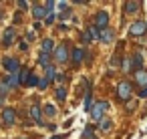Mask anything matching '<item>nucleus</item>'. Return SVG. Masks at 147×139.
I'll list each match as a JSON object with an SVG mask.
<instances>
[{
	"mask_svg": "<svg viewBox=\"0 0 147 139\" xmlns=\"http://www.w3.org/2000/svg\"><path fill=\"white\" fill-rule=\"evenodd\" d=\"M107 109H109V103H107V101H99V103H95V105L91 107V111H89V113H91L93 121H99Z\"/></svg>",
	"mask_w": 147,
	"mask_h": 139,
	"instance_id": "1",
	"label": "nucleus"
},
{
	"mask_svg": "<svg viewBox=\"0 0 147 139\" xmlns=\"http://www.w3.org/2000/svg\"><path fill=\"white\" fill-rule=\"evenodd\" d=\"M83 43H91V36H89V34H87V32H85V34H83Z\"/></svg>",
	"mask_w": 147,
	"mask_h": 139,
	"instance_id": "31",
	"label": "nucleus"
},
{
	"mask_svg": "<svg viewBox=\"0 0 147 139\" xmlns=\"http://www.w3.org/2000/svg\"><path fill=\"white\" fill-rule=\"evenodd\" d=\"M2 121H4L6 125H14V123H16V111L10 109V107H4V111H2Z\"/></svg>",
	"mask_w": 147,
	"mask_h": 139,
	"instance_id": "8",
	"label": "nucleus"
},
{
	"mask_svg": "<svg viewBox=\"0 0 147 139\" xmlns=\"http://www.w3.org/2000/svg\"><path fill=\"white\" fill-rule=\"evenodd\" d=\"M141 65H143V59H141V55H135V57H133V63H131V69H133V67H135V69H139Z\"/></svg>",
	"mask_w": 147,
	"mask_h": 139,
	"instance_id": "21",
	"label": "nucleus"
},
{
	"mask_svg": "<svg viewBox=\"0 0 147 139\" xmlns=\"http://www.w3.org/2000/svg\"><path fill=\"white\" fill-rule=\"evenodd\" d=\"M30 85H38V79L34 77V75H30V79H28V87Z\"/></svg>",
	"mask_w": 147,
	"mask_h": 139,
	"instance_id": "26",
	"label": "nucleus"
},
{
	"mask_svg": "<svg viewBox=\"0 0 147 139\" xmlns=\"http://www.w3.org/2000/svg\"><path fill=\"white\" fill-rule=\"evenodd\" d=\"M135 79L139 83V97H147V73L145 71H137L135 73Z\"/></svg>",
	"mask_w": 147,
	"mask_h": 139,
	"instance_id": "5",
	"label": "nucleus"
},
{
	"mask_svg": "<svg viewBox=\"0 0 147 139\" xmlns=\"http://www.w3.org/2000/svg\"><path fill=\"white\" fill-rule=\"evenodd\" d=\"M45 73H47V79H49V81L57 77V73H55V67H53V65H49V67L45 69Z\"/></svg>",
	"mask_w": 147,
	"mask_h": 139,
	"instance_id": "22",
	"label": "nucleus"
},
{
	"mask_svg": "<svg viewBox=\"0 0 147 139\" xmlns=\"http://www.w3.org/2000/svg\"><path fill=\"white\" fill-rule=\"evenodd\" d=\"M53 6H55V2H53V0H49V2H47V10L53 14Z\"/></svg>",
	"mask_w": 147,
	"mask_h": 139,
	"instance_id": "28",
	"label": "nucleus"
},
{
	"mask_svg": "<svg viewBox=\"0 0 147 139\" xmlns=\"http://www.w3.org/2000/svg\"><path fill=\"white\" fill-rule=\"evenodd\" d=\"M2 65H4V69H6V71H8L10 75H18V73H20V63H18V59H12V57H4Z\"/></svg>",
	"mask_w": 147,
	"mask_h": 139,
	"instance_id": "2",
	"label": "nucleus"
},
{
	"mask_svg": "<svg viewBox=\"0 0 147 139\" xmlns=\"http://www.w3.org/2000/svg\"><path fill=\"white\" fill-rule=\"evenodd\" d=\"M131 93H133V85H131L129 81H121L119 87H117V95H119V99L127 101V99L131 97Z\"/></svg>",
	"mask_w": 147,
	"mask_h": 139,
	"instance_id": "3",
	"label": "nucleus"
},
{
	"mask_svg": "<svg viewBox=\"0 0 147 139\" xmlns=\"http://www.w3.org/2000/svg\"><path fill=\"white\" fill-rule=\"evenodd\" d=\"M20 139H24V137H20Z\"/></svg>",
	"mask_w": 147,
	"mask_h": 139,
	"instance_id": "34",
	"label": "nucleus"
},
{
	"mask_svg": "<svg viewBox=\"0 0 147 139\" xmlns=\"http://www.w3.org/2000/svg\"><path fill=\"white\" fill-rule=\"evenodd\" d=\"M30 71L24 67V69H20V73H18V81H20V85H28V79H30Z\"/></svg>",
	"mask_w": 147,
	"mask_h": 139,
	"instance_id": "13",
	"label": "nucleus"
},
{
	"mask_svg": "<svg viewBox=\"0 0 147 139\" xmlns=\"http://www.w3.org/2000/svg\"><path fill=\"white\" fill-rule=\"evenodd\" d=\"M38 65L47 69V67L51 65V55H47V53H40V55H38Z\"/></svg>",
	"mask_w": 147,
	"mask_h": 139,
	"instance_id": "18",
	"label": "nucleus"
},
{
	"mask_svg": "<svg viewBox=\"0 0 147 139\" xmlns=\"http://www.w3.org/2000/svg\"><path fill=\"white\" fill-rule=\"evenodd\" d=\"M111 67H119V57H113V61H111Z\"/></svg>",
	"mask_w": 147,
	"mask_h": 139,
	"instance_id": "29",
	"label": "nucleus"
},
{
	"mask_svg": "<svg viewBox=\"0 0 147 139\" xmlns=\"http://www.w3.org/2000/svg\"><path fill=\"white\" fill-rule=\"evenodd\" d=\"M53 59H55L57 63H65V61L69 59V47H67V45H59V47L55 49V53H53Z\"/></svg>",
	"mask_w": 147,
	"mask_h": 139,
	"instance_id": "6",
	"label": "nucleus"
},
{
	"mask_svg": "<svg viewBox=\"0 0 147 139\" xmlns=\"http://www.w3.org/2000/svg\"><path fill=\"white\" fill-rule=\"evenodd\" d=\"M40 49H42V53L51 55V51L55 49V43H53L51 38H45V40H42V45H40Z\"/></svg>",
	"mask_w": 147,
	"mask_h": 139,
	"instance_id": "15",
	"label": "nucleus"
},
{
	"mask_svg": "<svg viewBox=\"0 0 147 139\" xmlns=\"http://www.w3.org/2000/svg\"><path fill=\"white\" fill-rule=\"evenodd\" d=\"M113 36H115V34H113V30H111V28H105V30H101V38H99V40L109 45V43L113 40Z\"/></svg>",
	"mask_w": 147,
	"mask_h": 139,
	"instance_id": "14",
	"label": "nucleus"
},
{
	"mask_svg": "<svg viewBox=\"0 0 147 139\" xmlns=\"http://www.w3.org/2000/svg\"><path fill=\"white\" fill-rule=\"evenodd\" d=\"M87 34L91 36V40H97V38H101V30H99L97 26H89V28H87Z\"/></svg>",
	"mask_w": 147,
	"mask_h": 139,
	"instance_id": "16",
	"label": "nucleus"
},
{
	"mask_svg": "<svg viewBox=\"0 0 147 139\" xmlns=\"http://www.w3.org/2000/svg\"><path fill=\"white\" fill-rule=\"evenodd\" d=\"M57 99H59V101H65V99H67V89H65V87H59V89H57Z\"/></svg>",
	"mask_w": 147,
	"mask_h": 139,
	"instance_id": "23",
	"label": "nucleus"
},
{
	"mask_svg": "<svg viewBox=\"0 0 147 139\" xmlns=\"http://www.w3.org/2000/svg\"><path fill=\"white\" fill-rule=\"evenodd\" d=\"M83 59H85V51H83V49H79V47H77V49H73V61H75V63H81Z\"/></svg>",
	"mask_w": 147,
	"mask_h": 139,
	"instance_id": "17",
	"label": "nucleus"
},
{
	"mask_svg": "<svg viewBox=\"0 0 147 139\" xmlns=\"http://www.w3.org/2000/svg\"><path fill=\"white\" fill-rule=\"evenodd\" d=\"M123 8H125V12L133 14V12H137V10L141 8V2H135V0H131V2H125V4H123Z\"/></svg>",
	"mask_w": 147,
	"mask_h": 139,
	"instance_id": "12",
	"label": "nucleus"
},
{
	"mask_svg": "<svg viewBox=\"0 0 147 139\" xmlns=\"http://www.w3.org/2000/svg\"><path fill=\"white\" fill-rule=\"evenodd\" d=\"M145 30H147V22H143V20H137V22H133V24H131V28H129V34H131V36H141Z\"/></svg>",
	"mask_w": 147,
	"mask_h": 139,
	"instance_id": "7",
	"label": "nucleus"
},
{
	"mask_svg": "<svg viewBox=\"0 0 147 139\" xmlns=\"http://www.w3.org/2000/svg\"><path fill=\"white\" fill-rule=\"evenodd\" d=\"M12 40H14V26H8L6 30H4V47H10L12 45Z\"/></svg>",
	"mask_w": 147,
	"mask_h": 139,
	"instance_id": "11",
	"label": "nucleus"
},
{
	"mask_svg": "<svg viewBox=\"0 0 147 139\" xmlns=\"http://www.w3.org/2000/svg\"><path fill=\"white\" fill-rule=\"evenodd\" d=\"M83 137H85V139H89V137H93V129H85V133H83Z\"/></svg>",
	"mask_w": 147,
	"mask_h": 139,
	"instance_id": "27",
	"label": "nucleus"
},
{
	"mask_svg": "<svg viewBox=\"0 0 147 139\" xmlns=\"http://www.w3.org/2000/svg\"><path fill=\"white\" fill-rule=\"evenodd\" d=\"M111 127H113V121L111 119H101V123H99V129L101 131L107 133V131H111Z\"/></svg>",
	"mask_w": 147,
	"mask_h": 139,
	"instance_id": "19",
	"label": "nucleus"
},
{
	"mask_svg": "<svg viewBox=\"0 0 147 139\" xmlns=\"http://www.w3.org/2000/svg\"><path fill=\"white\" fill-rule=\"evenodd\" d=\"M45 113H47L49 117H55V115H57V111H55L53 105H47V107H45Z\"/></svg>",
	"mask_w": 147,
	"mask_h": 139,
	"instance_id": "24",
	"label": "nucleus"
},
{
	"mask_svg": "<svg viewBox=\"0 0 147 139\" xmlns=\"http://www.w3.org/2000/svg\"><path fill=\"white\" fill-rule=\"evenodd\" d=\"M51 139H63V137H61V135H55V137H51Z\"/></svg>",
	"mask_w": 147,
	"mask_h": 139,
	"instance_id": "33",
	"label": "nucleus"
},
{
	"mask_svg": "<svg viewBox=\"0 0 147 139\" xmlns=\"http://www.w3.org/2000/svg\"><path fill=\"white\" fill-rule=\"evenodd\" d=\"M32 14L36 16V18H47L51 12L47 10V6H40V4H34V8H32Z\"/></svg>",
	"mask_w": 147,
	"mask_h": 139,
	"instance_id": "10",
	"label": "nucleus"
},
{
	"mask_svg": "<svg viewBox=\"0 0 147 139\" xmlns=\"http://www.w3.org/2000/svg\"><path fill=\"white\" fill-rule=\"evenodd\" d=\"M30 117L36 125H42V113H40V107L38 105H32L30 107Z\"/></svg>",
	"mask_w": 147,
	"mask_h": 139,
	"instance_id": "9",
	"label": "nucleus"
},
{
	"mask_svg": "<svg viewBox=\"0 0 147 139\" xmlns=\"http://www.w3.org/2000/svg\"><path fill=\"white\" fill-rule=\"evenodd\" d=\"M53 20H55V14H49L47 16V24H53Z\"/></svg>",
	"mask_w": 147,
	"mask_h": 139,
	"instance_id": "30",
	"label": "nucleus"
},
{
	"mask_svg": "<svg viewBox=\"0 0 147 139\" xmlns=\"http://www.w3.org/2000/svg\"><path fill=\"white\" fill-rule=\"evenodd\" d=\"M6 83H8V87H10V89H12V87H18V85H20L18 75H8V77H6Z\"/></svg>",
	"mask_w": 147,
	"mask_h": 139,
	"instance_id": "20",
	"label": "nucleus"
},
{
	"mask_svg": "<svg viewBox=\"0 0 147 139\" xmlns=\"http://www.w3.org/2000/svg\"><path fill=\"white\" fill-rule=\"evenodd\" d=\"M26 6H28V4L24 2V0H20V2H18V8H26Z\"/></svg>",
	"mask_w": 147,
	"mask_h": 139,
	"instance_id": "32",
	"label": "nucleus"
},
{
	"mask_svg": "<svg viewBox=\"0 0 147 139\" xmlns=\"http://www.w3.org/2000/svg\"><path fill=\"white\" fill-rule=\"evenodd\" d=\"M95 26H97L99 30L109 28V12H107V10H99V12H97V16H95Z\"/></svg>",
	"mask_w": 147,
	"mask_h": 139,
	"instance_id": "4",
	"label": "nucleus"
},
{
	"mask_svg": "<svg viewBox=\"0 0 147 139\" xmlns=\"http://www.w3.org/2000/svg\"><path fill=\"white\" fill-rule=\"evenodd\" d=\"M49 83H51L49 79H40V81H38V87H40V89H47V87H49Z\"/></svg>",
	"mask_w": 147,
	"mask_h": 139,
	"instance_id": "25",
	"label": "nucleus"
}]
</instances>
